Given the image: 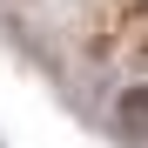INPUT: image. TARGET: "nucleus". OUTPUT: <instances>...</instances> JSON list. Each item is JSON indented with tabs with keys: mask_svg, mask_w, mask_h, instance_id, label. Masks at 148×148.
<instances>
[{
	"mask_svg": "<svg viewBox=\"0 0 148 148\" xmlns=\"http://www.w3.org/2000/svg\"><path fill=\"white\" fill-rule=\"evenodd\" d=\"M108 121H114V135L128 141V148H148V81L114 88V108H108Z\"/></svg>",
	"mask_w": 148,
	"mask_h": 148,
	"instance_id": "1",
	"label": "nucleus"
}]
</instances>
